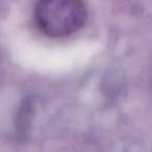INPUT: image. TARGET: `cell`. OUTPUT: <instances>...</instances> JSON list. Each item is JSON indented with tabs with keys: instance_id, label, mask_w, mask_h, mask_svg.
I'll return each instance as SVG.
<instances>
[{
	"instance_id": "6da1fadb",
	"label": "cell",
	"mask_w": 152,
	"mask_h": 152,
	"mask_svg": "<svg viewBox=\"0 0 152 152\" xmlns=\"http://www.w3.org/2000/svg\"><path fill=\"white\" fill-rule=\"evenodd\" d=\"M34 18L45 36L65 38L85 26L88 7L83 0H37Z\"/></svg>"
}]
</instances>
